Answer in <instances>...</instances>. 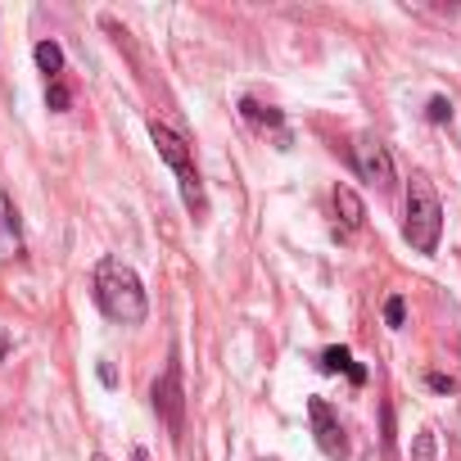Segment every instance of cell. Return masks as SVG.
<instances>
[{"instance_id":"6da1fadb","label":"cell","mask_w":461,"mask_h":461,"mask_svg":"<svg viewBox=\"0 0 461 461\" xmlns=\"http://www.w3.org/2000/svg\"><path fill=\"white\" fill-rule=\"evenodd\" d=\"M95 303H100V312L109 321H122V326H140L145 312H149L140 276L122 258H100V267H95Z\"/></svg>"},{"instance_id":"7a4b0ae2","label":"cell","mask_w":461,"mask_h":461,"mask_svg":"<svg viewBox=\"0 0 461 461\" xmlns=\"http://www.w3.org/2000/svg\"><path fill=\"white\" fill-rule=\"evenodd\" d=\"M402 236L416 254H434L438 249V236H443V203L429 185L425 172H416L407 181V221H402Z\"/></svg>"},{"instance_id":"3957f363","label":"cell","mask_w":461,"mask_h":461,"mask_svg":"<svg viewBox=\"0 0 461 461\" xmlns=\"http://www.w3.org/2000/svg\"><path fill=\"white\" fill-rule=\"evenodd\" d=\"M149 140H154V149H158V158L176 172V185H181V199H185V208L194 212V217H203L208 212V194H203V181H199V172H194V158H190V145L172 131V127H163L158 118L149 122Z\"/></svg>"},{"instance_id":"277c9868","label":"cell","mask_w":461,"mask_h":461,"mask_svg":"<svg viewBox=\"0 0 461 461\" xmlns=\"http://www.w3.org/2000/svg\"><path fill=\"white\" fill-rule=\"evenodd\" d=\"M308 416H312V429H317V447L330 456V461H344L348 456V438H344V425L339 416L330 411L326 398H308Z\"/></svg>"},{"instance_id":"5b68a950","label":"cell","mask_w":461,"mask_h":461,"mask_svg":"<svg viewBox=\"0 0 461 461\" xmlns=\"http://www.w3.org/2000/svg\"><path fill=\"white\" fill-rule=\"evenodd\" d=\"M353 167H357L362 181H371L380 190H393V158H389V149L380 140H371V136L357 140L353 145Z\"/></svg>"},{"instance_id":"8992f818","label":"cell","mask_w":461,"mask_h":461,"mask_svg":"<svg viewBox=\"0 0 461 461\" xmlns=\"http://www.w3.org/2000/svg\"><path fill=\"white\" fill-rule=\"evenodd\" d=\"M154 411L167 420L172 434H181V425H185V389H181V366H176V362H172V366L163 371V380L154 384Z\"/></svg>"},{"instance_id":"52a82bcc","label":"cell","mask_w":461,"mask_h":461,"mask_svg":"<svg viewBox=\"0 0 461 461\" xmlns=\"http://www.w3.org/2000/svg\"><path fill=\"white\" fill-rule=\"evenodd\" d=\"M14 254H23V226L14 199L0 190V258H14Z\"/></svg>"},{"instance_id":"ba28073f","label":"cell","mask_w":461,"mask_h":461,"mask_svg":"<svg viewBox=\"0 0 461 461\" xmlns=\"http://www.w3.org/2000/svg\"><path fill=\"white\" fill-rule=\"evenodd\" d=\"M317 366H321V371H344V375H348L353 384H366V366H357L348 348H321Z\"/></svg>"},{"instance_id":"9c48e42d","label":"cell","mask_w":461,"mask_h":461,"mask_svg":"<svg viewBox=\"0 0 461 461\" xmlns=\"http://www.w3.org/2000/svg\"><path fill=\"white\" fill-rule=\"evenodd\" d=\"M335 208H339L344 226H362V221H366V208H362V199H357L348 185H339V190H335Z\"/></svg>"},{"instance_id":"30bf717a","label":"cell","mask_w":461,"mask_h":461,"mask_svg":"<svg viewBox=\"0 0 461 461\" xmlns=\"http://www.w3.org/2000/svg\"><path fill=\"white\" fill-rule=\"evenodd\" d=\"M37 68H41L50 82L64 73V50H59V41H41V46H37Z\"/></svg>"},{"instance_id":"8fae6325","label":"cell","mask_w":461,"mask_h":461,"mask_svg":"<svg viewBox=\"0 0 461 461\" xmlns=\"http://www.w3.org/2000/svg\"><path fill=\"white\" fill-rule=\"evenodd\" d=\"M240 113H245L249 122H258V127H281V122H285V118H281V109H263L258 100H245V104H240Z\"/></svg>"},{"instance_id":"7c38bea8","label":"cell","mask_w":461,"mask_h":461,"mask_svg":"<svg viewBox=\"0 0 461 461\" xmlns=\"http://www.w3.org/2000/svg\"><path fill=\"white\" fill-rule=\"evenodd\" d=\"M46 104H50V109H55V113H64V109H68V104H73V91H68V86H64V77H55V82H50V86H46Z\"/></svg>"},{"instance_id":"4fadbf2b","label":"cell","mask_w":461,"mask_h":461,"mask_svg":"<svg viewBox=\"0 0 461 461\" xmlns=\"http://www.w3.org/2000/svg\"><path fill=\"white\" fill-rule=\"evenodd\" d=\"M425 118H429V122H452V100L434 95V100L425 104Z\"/></svg>"},{"instance_id":"5bb4252c","label":"cell","mask_w":461,"mask_h":461,"mask_svg":"<svg viewBox=\"0 0 461 461\" xmlns=\"http://www.w3.org/2000/svg\"><path fill=\"white\" fill-rule=\"evenodd\" d=\"M402 317H407V308H402V299L393 294V299L384 303V321H389V326H402Z\"/></svg>"},{"instance_id":"9a60e30c","label":"cell","mask_w":461,"mask_h":461,"mask_svg":"<svg viewBox=\"0 0 461 461\" xmlns=\"http://www.w3.org/2000/svg\"><path fill=\"white\" fill-rule=\"evenodd\" d=\"M416 461H434V434H420L416 438Z\"/></svg>"},{"instance_id":"2e32d148","label":"cell","mask_w":461,"mask_h":461,"mask_svg":"<svg viewBox=\"0 0 461 461\" xmlns=\"http://www.w3.org/2000/svg\"><path fill=\"white\" fill-rule=\"evenodd\" d=\"M429 389H438V393H452V389H456V380H447V375H429Z\"/></svg>"},{"instance_id":"e0dca14e","label":"cell","mask_w":461,"mask_h":461,"mask_svg":"<svg viewBox=\"0 0 461 461\" xmlns=\"http://www.w3.org/2000/svg\"><path fill=\"white\" fill-rule=\"evenodd\" d=\"M5 353H10V339H5V335H0V362H5Z\"/></svg>"},{"instance_id":"ac0fdd59","label":"cell","mask_w":461,"mask_h":461,"mask_svg":"<svg viewBox=\"0 0 461 461\" xmlns=\"http://www.w3.org/2000/svg\"><path fill=\"white\" fill-rule=\"evenodd\" d=\"M91 461H109V456H104V452H95V456H91Z\"/></svg>"},{"instance_id":"d6986e66","label":"cell","mask_w":461,"mask_h":461,"mask_svg":"<svg viewBox=\"0 0 461 461\" xmlns=\"http://www.w3.org/2000/svg\"><path fill=\"white\" fill-rule=\"evenodd\" d=\"M136 461H145V452H136Z\"/></svg>"}]
</instances>
